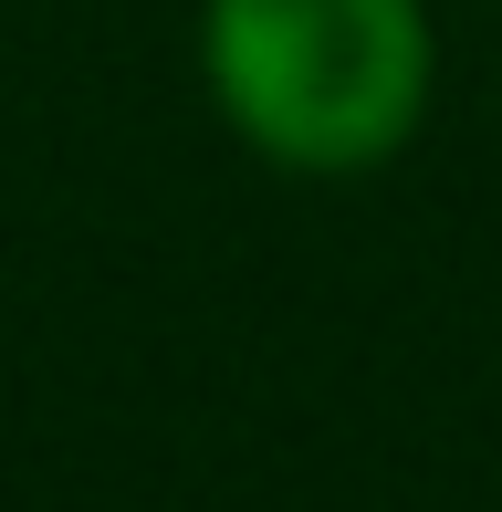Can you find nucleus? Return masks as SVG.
Returning <instances> with one entry per match:
<instances>
[{
  "label": "nucleus",
  "mask_w": 502,
  "mask_h": 512,
  "mask_svg": "<svg viewBox=\"0 0 502 512\" xmlns=\"http://www.w3.org/2000/svg\"><path fill=\"white\" fill-rule=\"evenodd\" d=\"M210 84L283 168H367L429 105L419 0H210Z\"/></svg>",
  "instance_id": "nucleus-1"
}]
</instances>
